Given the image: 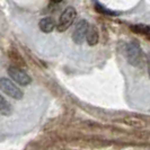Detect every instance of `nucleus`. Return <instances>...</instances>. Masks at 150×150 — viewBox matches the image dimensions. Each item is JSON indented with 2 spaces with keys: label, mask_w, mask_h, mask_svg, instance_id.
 I'll return each instance as SVG.
<instances>
[{
  "label": "nucleus",
  "mask_w": 150,
  "mask_h": 150,
  "mask_svg": "<svg viewBox=\"0 0 150 150\" xmlns=\"http://www.w3.org/2000/svg\"><path fill=\"white\" fill-rule=\"evenodd\" d=\"M0 113L2 116H9L13 113V106L4 96L0 97Z\"/></svg>",
  "instance_id": "1a4fd4ad"
},
{
  "label": "nucleus",
  "mask_w": 150,
  "mask_h": 150,
  "mask_svg": "<svg viewBox=\"0 0 150 150\" xmlns=\"http://www.w3.org/2000/svg\"><path fill=\"white\" fill-rule=\"evenodd\" d=\"M149 40H150V36H149Z\"/></svg>",
  "instance_id": "2eb2a0df"
},
{
  "label": "nucleus",
  "mask_w": 150,
  "mask_h": 150,
  "mask_svg": "<svg viewBox=\"0 0 150 150\" xmlns=\"http://www.w3.org/2000/svg\"><path fill=\"white\" fill-rule=\"evenodd\" d=\"M38 26H40V30L44 33H51L54 27H55V22L54 19L51 18V17H45V18H42L40 23H38Z\"/></svg>",
  "instance_id": "6e6552de"
},
{
  "label": "nucleus",
  "mask_w": 150,
  "mask_h": 150,
  "mask_svg": "<svg viewBox=\"0 0 150 150\" xmlns=\"http://www.w3.org/2000/svg\"><path fill=\"white\" fill-rule=\"evenodd\" d=\"M0 86H1V90L8 95L9 97L14 98V99H22L23 96H24V94H23V91L17 86H16L15 83H13L10 79H8V78H5V77H2L1 78V80H0Z\"/></svg>",
  "instance_id": "7ed1b4c3"
},
{
  "label": "nucleus",
  "mask_w": 150,
  "mask_h": 150,
  "mask_svg": "<svg viewBox=\"0 0 150 150\" xmlns=\"http://www.w3.org/2000/svg\"><path fill=\"white\" fill-rule=\"evenodd\" d=\"M52 2H54V4H59V2H61L62 0H51Z\"/></svg>",
  "instance_id": "4468645a"
},
{
  "label": "nucleus",
  "mask_w": 150,
  "mask_h": 150,
  "mask_svg": "<svg viewBox=\"0 0 150 150\" xmlns=\"http://www.w3.org/2000/svg\"><path fill=\"white\" fill-rule=\"evenodd\" d=\"M130 30L133 33L140 34V35H150V25L146 24H135L130 26Z\"/></svg>",
  "instance_id": "9d476101"
},
{
  "label": "nucleus",
  "mask_w": 150,
  "mask_h": 150,
  "mask_svg": "<svg viewBox=\"0 0 150 150\" xmlns=\"http://www.w3.org/2000/svg\"><path fill=\"white\" fill-rule=\"evenodd\" d=\"M147 66H148V74L150 77V54L147 55Z\"/></svg>",
  "instance_id": "ddd939ff"
},
{
  "label": "nucleus",
  "mask_w": 150,
  "mask_h": 150,
  "mask_svg": "<svg viewBox=\"0 0 150 150\" xmlns=\"http://www.w3.org/2000/svg\"><path fill=\"white\" fill-rule=\"evenodd\" d=\"M89 23L85 19H81L80 22L76 25V28L72 34V40L76 44H81L83 41L86 40L87 36V32L89 28Z\"/></svg>",
  "instance_id": "39448f33"
},
{
  "label": "nucleus",
  "mask_w": 150,
  "mask_h": 150,
  "mask_svg": "<svg viewBox=\"0 0 150 150\" xmlns=\"http://www.w3.org/2000/svg\"><path fill=\"white\" fill-rule=\"evenodd\" d=\"M76 16H77V11L74 7H67L63 13L61 14L60 18H59V23H58V30L59 32H66V30L72 25V23L75 22Z\"/></svg>",
  "instance_id": "f03ea898"
},
{
  "label": "nucleus",
  "mask_w": 150,
  "mask_h": 150,
  "mask_svg": "<svg viewBox=\"0 0 150 150\" xmlns=\"http://www.w3.org/2000/svg\"><path fill=\"white\" fill-rule=\"evenodd\" d=\"M7 71L9 77L11 79H14V81H16L19 85H22V86H27V85H30L32 83V78L18 66H10V67H8Z\"/></svg>",
  "instance_id": "20e7f679"
},
{
  "label": "nucleus",
  "mask_w": 150,
  "mask_h": 150,
  "mask_svg": "<svg viewBox=\"0 0 150 150\" xmlns=\"http://www.w3.org/2000/svg\"><path fill=\"white\" fill-rule=\"evenodd\" d=\"M116 122L123 123L125 125H129V127H132V128H135V129H141L146 127V122L144 121L139 119V117H133V116L120 119V120H116Z\"/></svg>",
  "instance_id": "423d86ee"
},
{
  "label": "nucleus",
  "mask_w": 150,
  "mask_h": 150,
  "mask_svg": "<svg viewBox=\"0 0 150 150\" xmlns=\"http://www.w3.org/2000/svg\"><path fill=\"white\" fill-rule=\"evenodd\" d=\"M125 57L129 64L137 67L140 64L142 59V50L138 41H131L125 49Z\"/></svg>",
  "instance_id": "f257e3e1"
},
{
  "label": "nucleus",
  "mask_w": 150,
  "mask_h": 150,
  "mask_svg": "<svg viewBox=\"0 0 150 150\" xmlns=\"http://www.w3.org/2000/svg\"><path fill=\"white\" fill-rule=\"evenodd\" d=\"M8 55H9L10 60L14 61L15 63H17V66H21V67H25V62H24L23 58L21 57V54L17 52V51L10 50V51L8 52Z\"/></svg>",
  "instance_id": "f8f14e48"
},
{
  "label": "nucleus",
  "mask_w": 150,
  "mask_h": 150,
  "mask_svg": "<svg viewBox=\"0 0 150 150\" xmlns=\"http://www.w3.org/2000/svg\"><path fill=\"white\" fill-rule=\"evenodd\" d=\"M98 40H99V33H98L97 27L95 25H90L88 32H87V36H86V41L88 45H96L98 43Z\"/></svg>",
  "instance_id": "0eeeda50"
},
{
  "label": "nucleus",
  "mask_w": 150,
  "mask_h": 150,
  "mask_svg": "<svg viewBox=\"0 0 150 150\" xmlns=\"http://www.w3.org/2000/svg\"><path fill=\"white\" fill-rule=\"evenodd\" d=\"M95 10L97 13H99V14H103V15H106V16H117L120 14L119 11H114V10H111V9H107L106 7L102 6L98 2L95 4Z\"/></svg>",
  "instance_id": "9b49d317"
}]
</instances>
